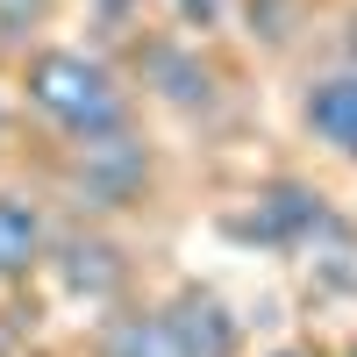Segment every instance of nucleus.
<instances>
[{
  "label": "nucleus",
  "instance_id": "obj_12",
  "mask_svg": "<svg viewBox=\"0 0 357 357\" xmlns=\"http://www.w3.org/2000/svg\"><path fill=\"white\" fill-rule=\"evenodd\" d=\"M57 15H65V0H0V57H29L36 43H50Z\"/></svg>",
  "mask_w": 357,
  "mask_h": 357
},
{
  "label": "nucleus",
  "instance_id": "obj_6",
  "mask_svg": "<svg viewBox=\"0 0 357 357\" xmlns=\"http://www.w3.org/2000/svg\"><path fill=\"white\" fill-rule=\"evenodd\" d=\"M151 301H158L165 329L178 336L186 357H243L250 350V321L236 314L207 279H172L165 293H151Z\"/></svg>",
  "mask_w": 357,
  "mask_h": 357
},
{
  "label": "nucleus",
  "instance_id": "obj_9",
  "mask_svg": "<svg viewBox=\"0 0 357 357\" xmlns=\"http://www.w3.org/2000/svg\"><path fill=\"white\" fill-rule=\"evenodd\" d=\"M86 357H186V350H178V336L165 329L158 301L136 293V301H122L114 314L86 321Z\"/></svg>",
  "mask_w": 357,
  "mask_h": 357
},
{
  "label": "nucleus",
  "instance_id": "obj_17",
  "mask_svg": "<svg viewBox=\"0 0 357 357\" xmlns=\"http://www.w3.org/2000/svg\"><path fill=\"white\" fill-rule=\"evenodd\" d=\"M272 357H314V350H272Z\"/></svg>",
  "mask_w": 357,
  "mask_h": 357
},
{
  "label": "nucleus",
  "instance_id": "obj_13",
  "mask_svg": "<svg viewBox=\"0 0 357 357\" xmlns=\"http://www.w3.org/2000/svg\"><path fill=\"white\" fill-rule=\"evenodd\" d=\"M165 22H172V36H186V43H215L229 36V15H236V0H158Z\"/></svg>",
  "mask_w": 357,
  "mask_h": 357
},
{
  "label": "nucleus",
  "instance_id": "obj_10",
  "mask_svg": "<svg viewBox=\"0 0 357 357\" xmlns=\"http://www.w3.org/2000/svg\"><path fill=\"white\" fill-rule=\"evenodd\" d=\"M229 29H243L257 57H293L314 36V0H236Z\"/></svg>",
  "mask_w": 357,
  "mask_h": 357
},
{
  "label": "nucleus",
  "instance_id": "obj_14",
  "mask_svg": "<svg viewBox=\"0 0 357 357\" xmlns=\"http://www.w3.org/2000/svg\"><path fill=\"white\" fill-rule=\"evenodd\" d=\"M79 8H86V22H93L107 43H129L143 29V0H79Z\"/></svg>",
  "mask_w": 357,
  "mask_h": 357
},
{
  "label": "nucleus",
  "instance_id": "obj_15",
  "mask_svg": "<svg viewBox=\"0 0 357 357\" xmlns=\"http://www.w3.org/2000/svg\"><path fill=\"white\" fill-rule=\"evenodd\" d=\"M321 36L336 43V57H329V65H357V0H350V8H343L329 29H321Z\"/></svg>",
  "mask_w": 357,
  "mask_h": 357
},
{
  "label": "nucleus",
  "instance_id": "obj_5",
  "mask_svg": "<svg viewBox=\"0 0 357 357\" xmlns=\"http://www.w3.org/2000/svg\"><path fill=\"white\" fill-rule=\"evenodd\" d=\"M336 215H343V207L329 200V186H314L307 172H264L257 186L243 193V207L222 215V236L257 243V250H307Z\"/></svg>",
  "mask_w": 357,
  "mask_h": 357
},
{
  "label": "nucleus",
  "instance_id": "obj_1",
  "mask_svg": "<svg viewBox=\"0 0 357 357\" xmlns=\"http://www.w3.org/2000/svg\"><path fill=\"white\" fill-rule=\"evenodd\" d=\"M8 93L15 114H29L50 136V151H86V143H114L143 129L129 79L100 43H36L29 57H15Z\"/></svg>",
  "mask_w": 357,
  "mask_h": 357
},
{
  "label": "nucleus",
  "instance_id": "obj_4",
  "mask_svg": "<svg viewBox=\"0 0 357 357\" xmlns=\"http://www.w3.org/2000/svg\"><path fill=\"white\" fill-rule=\"evenodd\" d=\"M43 279L86 314H114L136 301V250L114 236L107 222H57L50 250H43Z\"/></svg>",
  "mask_w": 357,
  "mask_h": 357
},
{
  "label": "nucleus",
  "instance_id": "obj_2",
  "mask_svg": "<svg viewBox=\"0 0 357 357\" xmlns=\"http://www.w3.org/2000/svg\"><path fill=\"white\" fill-rule=\"evenodd\" d=\"M50 215L65 207L72 222H122V215H143L158 193H165V151L151 129H129L114 143H86V151H50L43 165V186Z\"/></svg>",
  "mask_w": 357,
  "mask_h": 357
},
{
  "label": "nucleus",
  "instance_id": "obj_8",
  "mask_svg": "<svg viewBox=\"0 0 357 357\" xmlns=\"http://www.w3.org/2000/svg\"><path fill=\"white\" fill-rule=\"evenodd\" d=\"M50 229H57L50 200L36 186H15V178H8V186H0V293H22L29 279L43 272Z\"/></svg>",
  "mask_w": 357,
  "mask_h": 357
},
{
  "label": "nucleus",
  "instance_id": "obj_18",
  "mask_svg": "<svg viewBox=\"0 0 357 357\" xmlns=\"http://www.w3.org/2000/svg\"><path fill=\"white\" fill-rule=\"evenodd\" d=\"M343 357H357V343H350V350H343Z\"/></svg>",
  "mask_w": 357,
  "mask_h": 357
},
{
  "label": "nucleus",
  "instance_id": "obj_7",
  "mask_svg": "<svg viewBox=\"0 0 357 357\" xmlns=\"http://www.w3.org/2000/svg\"><path fill=\"white\" fill-rule=\"evenodd\" d=\"M293 122L314 151L357 172V65H314L293 93Z\"/></svg>",
  "mask_w": 357,
  "mask_h": 357
},
{
  "label": "nucleus",
  "instance_id": "obj_3",
  "mask_svg": "<svg viewBox=\"0 0 357 357\" xmlns=\"http://www.w3.org/2000/svg\"><path fill=\"white\" fill-rule=\"evenodd\" d=\"M122 79H129L136 107L151 100L178 122H215L229 107V72H222L215 43H186L172 29H136L122 43Z\"/></svg>",
  "mask_w": 357,
  "mask_h": 357
},
{
  "label": "nucleus",
  "instance_id": "obj_16",
  "mask_svg": "<svg viewBox=\"0 0 357 357\" xmlns=\"http://www.w3.org/2000/svg\"><path fill=\"white\" fill-rule=\"evenodd\" d=\"M15 129H22V114H15V93H8V79H0V158H8Z\"/></svg>",
  "mask_w": 357,
  "mask_h": 357
},
{
  "label": "nucleus",
  "instance_id": "obj_11",
  "mask_svg": "<svg viewBox=\"0 0 357 357\" xmlns=\"http://www.w3.org/2000/svg\"><path fill=\"white\" fill-rule=\"evenodd\" d=\"M301 257H307V286L321 301H357V222L350 215H336Z\"/></svg>",
  "mask_w": 357,
  "mask_h": 357
}]
</instances>
